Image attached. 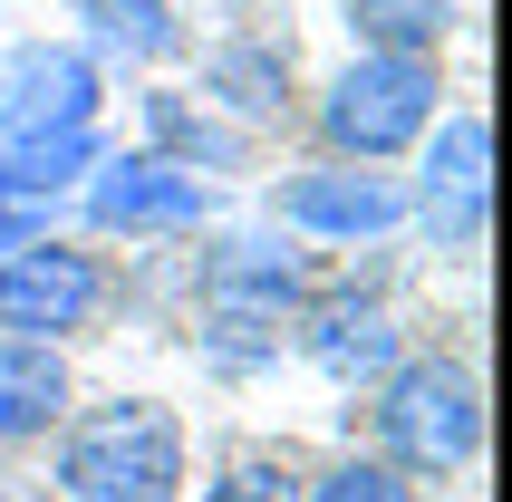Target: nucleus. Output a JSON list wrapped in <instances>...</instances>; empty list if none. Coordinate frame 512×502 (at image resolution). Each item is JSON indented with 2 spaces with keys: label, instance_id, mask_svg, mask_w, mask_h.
Here are the masks:
<instances>
[{
  "label": "nucleus",
  "instance_id": "obj_1",
  "mask_svg": "<svg viewBox=\"0 0 512 502\" xmlns=\"http://www.w3.org/2000/svg\"><path fill=\"white\" fill-rule=\"evenodd\" d=\"M58 502H184V425L155 396H107L58 435Z\"/></svg>",
  "mask_w": 512,
  "mask_h": 502
},
{
  "label": "nucleus",
  "instance_id": "obj_2",
  "mask_svg": "<svg viewBox=\"0 0 512 502\" xmlns=\"http://www.w3.org/2000/svg\"><path fill=\"white\" fill-rule=\"evenodd\" d=\"M377 454L397 474H464L484 454V387L464 358H397L377 377Z\"/></svg>",
  "mask_w": 512,
  "mask_h": 502
},
{
  "label": "nucleus",
  "instance_id": "obj_3",
  "mask_svg": "<svg viewBox=\"0 0 512 502\" xmlns=\"http://www.w3.org/2000/svg\"><path fill=\"white\" fill-rule=\"evenodd\" d=\"M435 97H445L435 58L358 49L339 78L319 87V136H329V155H339V165H397L406 145L426 136L435 116H445Z\"/></svg>",
  "mask_w": 512,
  "mask_h": 502
},
{
  "label": "nucleus",
  "instance_id": "obj_4",
  "mask_svg": "<svg viewBox=\"0 0 512 502\" xmlns=\"http://www.w3.org/2000/svg\"><path fill=\"white\" fill-rule=\"evenodd\" d=\"M97 309H107V261L78 242H58V232H39V242L0 251V338H78L97 329Z\"/></svg>",
  "mask_w": 512,
  "mask_h": 502
},
{
  "label": "nucleus",
  "instance_id": "obj_5",
  "mask_svg": "<svg viewBox=\"0 0 512 502\" xmlns=\"http://www.w3.org/2000/svg\"><path fill=\"white\" fill-rule=\"evenodd\" d=\"M78 213L87 232H107V242H145V232H203L213 223V184L184 165H165L155 145L136 155H97L78 184Z\"/></svg>",
  "mask_w": 512,
  "mask_h": 502
},
{
  "label": "nucleus",
  "instance_id": "obj_6",
  "mask_svg": "<svg viewBox=\"0 0 512 502\" xmlns=\"http://www.w3.org/2000/svg\"><path fill=\"white\" fill-rule=\"evenodd\" d=\"M406 223H426L445 251H464L484 232V203H493V126L474 107L435 116L426 136H416V184H406Z\"/></svg>",
  "mask_w": 512,
  "mask_h": 502
},
{
  "label": "nucleus",
  "instance_id": "obj_7",
  "mask_svg": "<svg viewBox=\"0 0 512 502\" xmlns=\"http://www.w3.org/2000/svg\"><path fill=\"white\" fill-rule=\"evenodd\" d=\"M406 213H416L406 184L377 165H310L271 184V223L300 232V242H387Z\"/></svg>",
  "mask_w": 512,
  "mask_h": 502
},
{
  "label": "nucleus",
  "instance_id": "obj_8",
  "mask_svg": "<svg viewBox=\"0 0 512 502\" xmlns=\"http://www.w3.org/2000/svg\"><path fill=\"white\" fill-rule=\"evenodd\" d=\"M97 58L68 39H20L0 49V136H49V126H97Z\"/></svg>",
  "mask_w": 512,
  "mask_h": 502
},
{
  "label": "nucleus",
  "instance_id": "obj_9",
  "mask_svg": "<svg viewBox=\"0 0 512 502\" xmlns=\"http://www.w3.org/2000/svg\"><path fill=\"white\" fill-rule=\"evenodd\" d=\"M310 300V271H300V251L271 242V232H223L213 261H203V309L223 319V329H281L300 319Z\"/></svg>",
  "mask_w": 512,
  "mask_h": 502
},
{
  "label": "nucleus",
  "instance_id": "obj_10",
  "mask_svg": "<svg viewBox=\"0 0 512 502\" xmlns=\"http://www.w3.org/2000/svg\"><path fill=\"white\" fill-rule=\"evenodd\" d=\"M107 145L97 126H49V136H0V213H58L87 184Z\"/></svg>",
  "mask_w": 512,
  "mask_h": 502
},
{
  "label": "nucleus",
  "instance_id": "obj_11",
  "mask_svg": "<svg viewBox=\"0 0 512 502\" xmlns=\"http://www.w3.org/2000/svg\"><path fill=\"white\" fill-rule=\"evenodd\" d=\"M68 416V358L49 338H0V445H39Z\"/></svg>",
  "mask_w": 512,
  "mask_h": 502
},
{
  "label": "nucleus",
  "instance_id": "obj_12",
  "mask_svg": "<svg viewBox=\"0 0 512 502\" xmlns=\"http://www.w3.org/2000/svg\"><path fill=\"white\" fill-rule=\"evenodd\" d=\"M310 358L329 367V377H387V367L406 358V338H397V309L387 300H329L310 309Z\"/></svg>",
  "mask_w": 512,
  "mask_h": 502
},
{
  "label": "nucleus",
  "instance_id": "obj_13",
  "mask_svg": "<svg viewBox=\"0 0 512 502\" xmlns=\"http://www.w3.org/2000/svg\"><path fill=\"white\" fill-rule=\"evenodd\" d=\"M281 78H290V49H271V39H223V49L203 58V107L271 116L281 107Z\"/></svg>",
  "mask_w": 512,
  "mask_h": 502
},
{
  "label": "nucleus",
  "instance_id": "obj_14",
  "mask_svg": "<svg viewBox=\"0 0 512 502\" xmlns=\"http://www.w3.org/2000/svg\"><path fill=\"white\" fill-rule=\"evenodd\" d=\"M78 20H87V39L107 58H165L184 29H174V0H78Z\"/></svg>",
  "mask_w": 512,
  "mask_h": 502
},
{
  "label": "nucleus",
  "instance_id": "obj_15",
  "mask_svg": "<svg viewBox=\"0 0 512 502\" xmlns=\"http://www.w3.org/2000/svg\"><path fill=\"white\" fill-rule=\"evenodd\" d=\"M145 126H155V155L165 165H184V174H203V165H242V136L232 126H213V107H184V97H145Z\"/></svg>",
  "mask_w": 512,
  "mask_h": 502
},
{
  "label": "nucleus",
  "instance_id": "obj_16",
  "mask_svg": "<svg viewBox=\"0 0 512 502\" xmlns=\"http://www.w3.org/2000/svg\"><path fill=\"white\" fill-rule=\"evenodd\" d=\"M348 20L368 49H397V58H435V39L455 29V0H348Z\"/></svg>",
  "mask_w": 512,
  "mask_h": 502
},
{
  "label": "nucleus",
  "instance_id": "obj_17",
  "mask_svg": "<svg viewBox=\"0 0 512 502\" xmlns=\"http://www.w3.org/2000/svg\"><path fill=\"white\" fill-rule=\"evenodd\" d=\"M300 502H416V483H406L387 454H348V464L300 483Z\"/></svg>",
  "mask_w": 512,
  "mask_h": 502
},
{
  "label": "nucleus",
  "instance_id": "obj_18",
  "mask_svg": "<svg viewBox=\"0 0 512 502\" xmlns=\"http://www.w3.org/2000/svg\"><path fill=\"white\" fill-rule=\"evenodd\" d=\"M203 502H300V474L271 464V454H252V464H232V474L203 483Z\"/></svg>",
  "mask_w": 512,
  "mask_h": 502
},
{
  "label": "nucleus",
  "instance_id": "obj_19",
  "mask_svg": "<svg viewBox=\"0 0 512 502\" xmlns=\"http://www.w3.org/2000/svg\"><path fill=\"white\" fill-rule=\"evenodd\" d=\"M0 502H10V493H0Z\"/></svg>",
  "mask_w": 512,
  "mask_h": 502
},
{
  "label": "nucleus",
  "instance_id": "obj_20",
  "mask_svg": "<svg viewBox=\"0 0 512 502\" xmlns=\"http://www.w3.org/2000/svg\"><path fill=\"white\" fill-rule=\"evenodd\" d=\"M49 502H58V493H49Z\"/></svg>",
  "mask_w": 512,
  "mask_h": 502
}]
</instances>
